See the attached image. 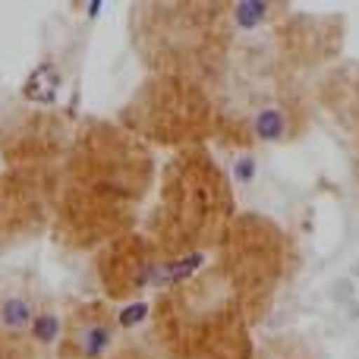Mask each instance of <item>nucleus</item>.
I'll use <instances>...</instances> for the list:
<instances>
[{
    "label": "nucleus",
    "mask_w": 359,
    "mask_h": 359,
    "mask_svg": "<svg viewBox=\"0 0 359 359\" xmlns=\"http://www.w3.org/2000/svg\"><path fill=\"white\" fill-rule=\"evenodd\" d=\"M35 318V303L25 293H10L0 299V328L6 334H25Z\"/></svg>",
    "instance_id": "3"
},
{
    "label": "nucleus",
    "mask_w": 359,
    "mask_h": 359,
    "mask_svg": "<svg viewBox=\"0 0 359 359\" xmlns=\"http://www.w3.org/2000/svg\"><path fill=\"white\" fill-rule=\"evenodd\" d=\"M287 130H290V123H287V114L280 111V107H262L252 120L255 139L265 145H274V142H280V139H287Z\"/></svg>",
    "instance_id": "4"
},
{
    "label": "nucleus",
    "mask_w": 359,
    "mask_h": 359,
    "mask_svg": "<svg viewBox=\"0 0 359 359\" xmlns=\"http://www.w3.org/2000/svg\"><path fill=\"white\" fill-rule=\"evenodd\" d=\"M268 16H271V6L262 4V0H243V4L233 6V22L240 25L243 32L259 29V25L265 22Z\"/></svg>",
    "instance_id": "7"
},
{
    "label": "nucleus",
    "mask_w": 359,
    "mask_h": 359,
    "mask_svg": "<svg viewBox=\"0 0 359 359\" xmlns=\"http://www.w3.org/2000/svg\"><path fill=\"white\" fill-rule=\"evenodd\" d=\"M255 174H259V164H255V158L252 155H240L233 161V177H236V183H252Z\"/></svg>",
    "instance_id": "9"
},
{
    "label": "nucleus",
    "mask_w": 359,
    "mask_h": 359,
    "mask_svg": "<svg viewBox=\"0 0 359 359\" xmlns=\"http://www.w3.org/2000/svg\"><path fill=\"white\" fill-rule=\"evenodd\" d=\"M145 318H149V303H145V299H136V303H126L123 309L117 312V328H123V331L139 328Z\"/></svg>",
    "instance_id": "8"
},
{
    "label": "nucleus",
    "mask_w": 359,
    "mask_h": 359,
    "mask_svg": "<svg viewBox=\"0 0 359 359\" xmlns=\"http://www.w3.org/2000/svg\"><path fill=\"white\" fill-rule=\"evenodd\" d=\"M60 86H63V73L54 60H44L25 76L22 82V98L32 104H54L60 98Z\"/></svg>",
    "instance_id": "1"
},
{
    "label": "nucleus",
    "mask_w": 359,
    "mask_h": 359,
    "mask_svg": "<svg viewBox=\"0 0 359 359\" xmlns=\"http://www.w3.org/2000/svg\"><path fill=\"white\" fill-rule=\"evenodd\" d=\"M202 262H205L202 252H192V255H183V259L168 262V265H161V268H151V274L158 278V284H180V280L192 278Z\"/></svg>",
    "instance_id": "5"
},
{
    "label": "nucleus",
    "mask_w": 359,
    "mask_h": 359,
    "mask_svg": "<svg viewBox=\"0 0 359 359\" xmlns=\"http://www.w3.org/2000/svg\"><path fill=\"white\" fill-rule=\"evenodd\" d=\"M86 13H88V16H98V13H101V4H92V6H86Z\"/></svg>",
    "instance_id": "10"
},
{
    "label": "nucleus",
    "mask_w": 359,
    "mask_h": 359,
    "mask_svg": "<svg viewBox=\"0 0 359 359\" xmlns=\"http://www.w3.org/2000/svg\"><path fill=\"white\" fill-rule=\"evenodd\" d=\"M117 328L111 322H88L76 331V353L82 359H104L107 350L114 347Z\"/></svg>",
    "instance_id": "2"
},
{
    "label": "nucleus",
    "mask_w": 359,
    "mask_h": 359,
    "mask_svg": "<svg viewBox=\"0 0 359 359\" xmlns=\"http://www.w3.org/2000/svg\"><path fill=\"white\" fill-rule=\"evenodd\" d=\"M29 334H32V341L41 344V347L57 344V341H60V334H63L60 316H57V312H50V309L35 312V318H32V325H29Z\"/></svg>",
    "instance_id": "6"
}]
</instances>
